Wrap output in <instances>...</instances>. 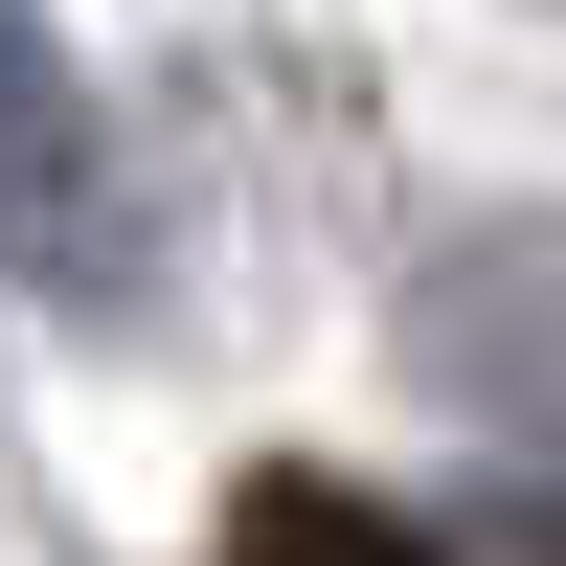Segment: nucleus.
Here are the masks:
<instances>
[{"mask_svg": "<svg viewBox=\"0 0 566 566\" xmlns=\"http://www.w3.org/2000/svg\"><path fill=\"white\" fill-rule=\"evenodd\" d=\"M227 566H431V522H386V499H340V476H250L227 499Z\"/></svg>", "mask_w": 566, "mask_h": 566, "instance_id": "obj_2", "label": "nucleus"}, {"mask_svg": "<svg viewBox=\"0 0 566 566\" xmlns=\"http://www.w3.org/2000/svg\"><path fill=\"white\" fill-rule=\"evenodd\" d=\"M69 69H45V23L0 0V250H69Z\"/></svg>", "mask_w": 566, "mask_h": 566, "instance_id": "obj_1", "label": "nucleus"}]
</instances>
